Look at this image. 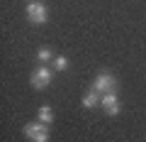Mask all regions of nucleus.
Masks as SVG:
<instances>
[{"mask_svg":"<svg viewBox=\"0 0 146 142\" xmlns=\"http://www.w3.org/2000/svg\"><path fill=\"white\" fill-rule=\"evenodd\" d=\"M51 81H54V69H49V66H36L34 71H32L29 83H32V88L44 91L49 83H51Z\"/></svg>","mask_w":146,"mask_h":142,"instance_id":"obj_1","label":"nucleus"},{"mask_svg":"<svg viewBox=\"0 0 146 142\" xmlns=\"http://www.w3.org/2000/svg\"><path fill=\"white\" fill-rule=\"evenodd\" d=\"M27 20L32 22V25H44V22L49 20V7L44 5V3H39V0H34V3H29L25 10Z\"/></svg>","mask_w":146,"mask_h":142,"instance_id":"obj_2","label":"nucleus"},{"mask_svg":"<svg viewBox=\"0 0 146 142\" xmlns=\"http://www.w3.org/2000/svg\"><path fill=\"white\" fill-rule=\"evenodd\" d=\"M25 137H29L32 142H49V130H46V125L44 122H27L25 127Z\"/></svg>","mask_w":146,"mask_h":142,"instance_id":"obj_3","label":"nucleus"},{"mask_svg":"<svg viewBox=\"0 0 146 142\" xmlns=\"http://www.w3.org/2000/svg\"><path fill=\"white\" fill-rule=\"evenodd\" d=\"M93 88L100 91V93H117V79L112 74H107V71H102V74L95 76Z\"/></svg>","mask_w":146,"mask_h":142,"instance_id":"obj_4","label":"nucleus"},{"mask_svg":"<svg viewBox=\"0 0 146 142\" xmlns=\"http://www.w3.org/2000/svg\"><path fill=\"white\" fill-rule=\"evenodd\" d=\"M100 105L105 108L107 115H117V113H119V100H117V93H102Z\"/></svg>","mask_w":146,"mask_h":142,"instance_id":"obj_5","label":"nucleus"},{"mask_svg":"<svg viewBox=\"0 0 146 142\" xmlns=\"http://www.w3.org/2000/svg\"><path fill=\"white\" fill-rule=\"evenodd\" d=\"M100 98H102V93H100V91H95V88H90L88 93L83 96V108H95V105H100Z\"/></svg>","mask_w":146,"mask_h":142,"instance_id":"obj_6","label":"nucleus"},{"mask_svg":"<svg viewBox=\"0 0 146 142\" xmlns=\"http://www.w3.org/2000/svg\"><path fill=\"white\" fill-rule=\"evenodd\" d=\"M51 120H54V113H51V108H49V105H42V108H39V122L49 125Z\"/></svg>","mask_w":146,"mask_h":142,"instance_id":"obj_7","label":"nucleus"},{"mask_svg":"<svg viewBox=\"0 0 146 142\" xmlns=\"http://www.w3.org/2000/svg\"><path fill=\"white\" fill-rule=\"evenodd\" d=\"M36 59H39L42 64H46V61H54V52H51L49 47H42L39 52H36Z\"/></svg>","mask_w":146,"mask_h":142,"instance_id":"obj_8","label":"nucleus"},{"mask_svg":"<svg viewBox=\"0 0 146 142\" xmlns=\"http://www.w3.org/2000/svg\"><path fill=\"white\" fill-rule=\"evenodd\" d=\"M51 69H54V71H66V69H68V59L66 57H54Z\"/></svg>","mask_w":146,"mask_h":142,"instance_id":"obj_9","label":"nucleus"},{"mask_svg":"<svg viewBox=\"0 0 146 142\" xmlns=\"http://www.w3.org/2000/svg\"><path fill=\"white\" fill-rule=\"evenodd\" d=\"M32 3H34V0H32Z\"/></svg>","mask_w":146,"mask_h":142,"instance_id":"obj_10","label":"nucleus"}]
</instances>
